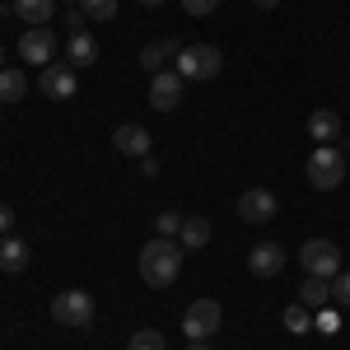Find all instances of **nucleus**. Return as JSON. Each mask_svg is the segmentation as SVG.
I'll return each instance as SVG.
<instances>
[{
  "label": "nucleus",
  "instance_id": "f257e3e1",
  "mask_svg": "<svg viewBox=\"0 0 350 350\" xmlns=\"http://www.w3.org/2000/svg\"><path fill=\"white\" fill-rule=\"evenodd\" d=\"M183 243L178 239H154L140 247V280L150 285V290H168L173 280H178V271H183Z\"/></svg>",
  "mask_w": 350,
  "mask_h": 350
},
{
  "label": "nucleus",
  "instance_id": "f03ea898",
  "mask_svg": "<svg viewBox=\"0 0 350 350\" xmlns=\"http://www.w3.org/2000/svg\"><path fill=\"white\" fill-rule=\"evenodd\" d=\"M173 66H178L183 80H215L219 70H224V52H219L215 42H191V47L178 52Z\"/></svg>",
  "mask_w": 350,
  "mask_h": 350
},
{
  "label": "nucleus",
  "instance_id": "7ed1b4c3",
  "mask_svg": "<svg viewBox=\"0 0 350 350\" xmlns=\"http://www.w3.org/2000/svg\"><path fill=\"white\" fill-rule=\"evenodd\" d=\"M341 178H346V154H341V145H318V150L308 154V183L318 191H336Z\"/></svg>",
  "mask_w": 350,
  "mask_h": 350
},
{
  "label": "nucleus",
  "instance_id": "20e7f679",
  "mask_svg": "<svg viewBox=\"0 0 350 350\" xmlns=\"http://www.w3.org/2000/svg\"><path fill=\"white\" fill-rule=\"evenodd\" d=\"M299 267L308 271V275L332 280V275H341V247H336L332 239H308L304 247H299Z\"/></svg>",
  "mask_w": 350,
  "mask_h": 350
},
{
  "label": "nucleus",
  "instance_id": "39448f33",
  "mask_svg": "<svg viewBox=\"0 0 350 350\" xmlns=\"http://www.w3.org/2000/svg\"><path fill=\"white\" fill-rule=\"evenodd\" d=\"M219 318H224V308H219L215 299H191L187 313H183V332H187V341H211L219 332Z\"/></svg>",
  "mask_w": 350,
  "mask_h": 350
},
{
  "label": "nucleus",
  "instance_id": "423d86ee",
  "mask_svg": "<svg viewBox=\"0 0 350 350\" xmlns=\"http://www.w3.org/2000/svg\"><path fill=\"white\" fill-rule=\"evenodd\" d=\"M52 318L61 327H89L94 323V299L84 295V290H61L52 299Z\"/></svg>",
  "mask_w": 350,
  "mask_h": 350
},
{
  "label": "nucleus",
  "instance_id": "0eeeda50",
  "mask_svg": "<svg viewBox=\"0 0 350 350\" xmlns=\"http://www.w3.org/2000/svg\"><path fill=\"white\" fill-rule=\"evenodd\" d=\"M183 89H187V80H183L178 70H159V75H150V108L173 112L178 103H183Z\"/></svg>",
  "mask_w": 350,
  "mask_h": 350
},
{
  "label": "nucleus",
  "instance_id": "6e6552de",
  "mask_svg": "<svg viewBox=\"0 0 350 350\" xmlns=\"http://www.w3.org/2000/svg\"><path fill=\"white\" fill-rule=\"evenodd\" d=\"M38 89L47 94V98H75V89H80V70L75 66H42V75H38Z\"/></svg>",
  "mask_w": 350,
  "mask_h": 350
},
{
  "label": "nucleus",
  "instance_id": "1a4fd4ad",
  "mask_svg": "<svg viewBox=\"0 0 350 350\" xmlns=\"http://www.w3.org/2000/svg\"><path fill=\"white\" fill-rule=\"evenodd\" d=\"M19 56H24L28 66H52L56 33H52V28H24V38H19Z\"/></svg>",
  "mask_w": 350,
  "mask_h": 350
},
{
  "label": "nucleus",
  "instance_id": "9d476101",
  "mask_svg": "<svg viewBox=\"0 0 350 350\" xmlns=\"http://www.w3.org/2000/svg\"><path fill=\"white\" fill-rule=\"evenodd\" d=\"M285 262H290V257H285V247H280V243H257V247L247 252V271H252L257 280L280 275V271H285Z\"/></svg>",
  "mask_w": 350,
  "mask_h": 350
},
{
  "label": "nucleus",
  "instance_id": "9b49d317",
  "mask_svg": "<svg viewBox=\"0 0 350 350\" xmlns=\"http://www.w3.org/2000/svg\"><path fill=\"white\" fill-rule=\"evenodd\" d=\"M239 215L247 219V224H267V219H275V191L247 187V191L239 196Z\"/></svg>",
  "mask_w": 350,
  "mask_h": 350
},
{
  "label": "nucleus",
  "instance_id": "f8f14e48",
  "mask_svg": "<svg viewBox=\"0 0 350 350\" xmlns=\"http://www.w3.org/2000/svg\"><path fill=\"white\" fill-rule=\"evenodd\" d=\"M0 10L19 14V19H24L28 28H47V24L56 19V10H61V5H56V0H5Z\"/></svg>",
  "mask_w": 350,
  "mask_h": 350
},
{
  "label": "nucleus",
  "instance_id": "ddd939ff",
  "mask_svg": "<svg viewBox=\"0 0 350 350\" xmlns=\"http://www.w3.org/2000/svg\"><path fill=\"white\" fill-rule=\"evenodd\" d=\"M112 145H117V154H126V159H145V154H150V131H145L140 122H126V126L112 131Z\"/></svg>",
  "mask_w": 350,
  "mask_h": 350
},
{
  "label": "nucleus",
  "instance_id": "4468645a",
  "mask_svg": "<svg viewBox=\"0 0 350 350\" xmlns=\"http://www.w3.org/2000/svg\"><path fill=\"white\" fill-rule=\"evenodd\" d=\"M178 52H183V42H178V38H159V42H145V47H140V66H145L150 75H159L163 66H173V61H178Z\"/></svg>",
  "mask_w": 350,
  "mask_h": 350
},
{
  "label": "nucleus",
  "instance_id": "2eb2a0df",
  "mask_svg": "<svg viewBox=\"0 0 350 350\" xmlns=\"http://www.w3.org/2000/svg\"><path fill=\"white\" fill-rule=\"evenodd\" d=\"M308 135L323 140V145H336V140H341V112H336V108L308 112Z\"/></svg>",
  "mask_w": 350,
  "mask_h": 350
},
{
  "label": "nucleus",
  "instance_id": "dca6fc26",
  "mask_svg": "<svg viewBox=\"0 0 350 350\" xmlns=\"http://www.w3.org/2000/svg\"><path fill=\"white\" fill-rule=\"evenodd\" d=\"M299 304H304L308 313H323L327 304H332V280H323V275H308V280L299 285Z\"/></svg>",
  "mask_w": 350,
  "mask_h": 350
},
{
  "label": "nucleus",
  "instance_id": "f3484780",
  "mask_svg": "<svg viewBox=\"0 0 350 350\" xmlns=\"http://www.w3.org/2000/svg\"><path fill=\"white\" fill-rule=\"evenodd\" d=\"M66 52H70V66L80 70V66H94L98 61V42H94V33H70Z\"/></svg>",
  "mask_w": 350,
  "mask_h": 350
},
{
  "label": "nucleus",
  "instance_id": "a211bd4d",
  "mask_svg": "<svg viewBox=\"0 0 350 350\" xmlns=\"http://www.w3.org/2000/svg\"><path fill=\"white\" fill-rule=\"evenodd\" d=\"M178 243H183L187 252H196V247H206V243H211V219L187 215V219H183V234H178Z\"/></svg>",
  "mask_w": 350,
  "mask_h": 350
},
{
  "label": "nucleus",
  "instance_id": "6ab92c4d",
  "mask_svg": "<svg viewBox=\"0 0 350 350\" xmlns=\"http://www.w3.org/2000/svg\"><path fill=\"white\" fill-rule=\"evenodd\" d=\"M24 267H28V243L0 239V271H5V275H14V271H24Z\"/></svg>",
  "mask_w": 350,
  "mask_h": 350
},
{
  "label": "nucleus",
  "instance_id": "aec40b11",
  "mask_svg": "<svg viewBox=\"0 0 350 350\" xmlns=\"http://www.w3.org/2000/svg\"><path fill=\"white\" fill-rule=\"evenodd\" d=\"M24 94H28L24 70H19V66H5V70H0V103H19Z\"/></svg>",
  "mask_w": 350,
  "mask_h": 350
},
{
  "label": "nucleus",
  "instance_id": "412c9836",
  "mask_svg": "<svg viewBox=\"0 0 350 350\" xmlns=\"http://www.w3.org/2000/svg\"><path fill=\"white\" fill-rule=\"evenodd\" d=\"M280 323H285V332H295V336H304V332H313V313H308L304 304H290V308L280 313Z\"/></svg>",
  "mask_w": 350,
  "mask_h": 350
},
{
  "label": "nucleus",
  "instance_id": "4be33fe9",
  "mask_svg": "<svg viewBox=\"0 0 350 350\" xmlns=\"http://www.w3.org/2000/svg\"><path fill=\"white\" fill-rule=\"evenodd\" d=\"M80 10L94 24H112V19H117V0H80Z\"/></svg>",
  "mask_w": 350,
  "mask_h": 350
},
{
  "label": "nucleus",
  "instance_id": "5701e85b",
  "mask_svg": "<svg viewBox=\"0 0 350 350\" xmlns=\"http://www.w3.org/2000/svg\"><path fill=\"white\" fill-rule=\"evenodd\" d=\"M126 350H168V341H163V332H154V327H140L131 341H126Z\"/></svg>",
  "mask_w": 350,
  "mask_h": 350
},
{
  "label": "nucleus",
  "instance_id": "b1692460",
  "mask_svg": "<svg viewBox=\"0 0 350 350\" xmlns=\"http://www.w3.org/2000/svg\"><path fill=\"white\" fill-rule=\"evenodd\" d=\"M183 219H187V215L163 211V215H154V234H159V239H178V234H183Z\"/></svg>",
  "mask_w": 350,
  "mask_h": 350
},
{
  "label": "nucleus",
  "instance_id": "393cba45",
  "mask_svg": "<svg viewBox=\"0 0 350 350\" xmlns=\"http://www.w3.org/2000/svg\"><path fill=\"white\" fill-rule=\"evenodd\" d=\"M332 304H336V308H350V271L332 275Z\"/></svg>",
  "mask_w": 350,
  "mask_h": 350
},
{
  "label": "nucleus",
  "instance_id": "a878e982",
  "mask_svg": "<svg viewBox=\"0 0 350 350\" xmlns=\"http://www.w3.org/2000/svg\"><path fill=\"white\" fill-rule=\"evenodd\" d=\"M183 10L196 14V19H206V14H215V10H219V0H183Z\"/></svg>",
  "mask_w": 350,
  "mask_h": 350
},
{
  "label": "nucleus",
  "instance_id": "bb28decb",
  "mask_svg": "<svg viewBox=\"0 0 350 350\" xmlns=\"http://www.w3.org/2000/svg\"><path fill=\"white\" fill-rule=\"evenodd\" d=\"M84 24H89V14H84L80 5H70V10H66V28H75V33H84Z\"/></svg>",
  "mask_w": 350,
  "mask_h": 350
},
{
  "label": "nucleus",
  "instance_id": "cd10ccee",
  "mask_svg": "<svg viewBox=\"0 0 350 350\" xmlns=\"http://www.w3.org/2000/svg\"><path fill=\"white\" fill-rule=\"evenodd\" d=\"M140 178H159V159H154V154L140 159Z\"/></svg>",
  "mask_w": 350,
  "mask_h": 350
},
{
  "label": "nucleus",
  "instance_id": "c85d7f7f",
  "mask_svg": "<svg viewBox=\"0 0 350 350\" xmlns=\"http://www.w3.org/2000/svg\"><path fill=\"white\" fill-rule=\"evenodd\" d=\"M318 332H327V336L341 332V327H336V313H323V318H318Z\"/></svg>",
  "mask_w": 350,
  "mask_h": 350
},
{
  "label": "nucleus",
  "instance_id": "c756f323",
  "mask_svg": "<svg viewBox=\"0 0 350 350\" xmlns=\"http://www.w3.org/2000/svg\"><path fill=\"white\" fill-rule=\"evenodd\" d=\"M10 229H14V211H10V206H0V234H10Z\"/></svg>",
  "mask_w": 350,
  "mask_h": 350
},
{
  "label": "nucleus",
  "instance_id": "7c9ffc66",
  "mask_svg": "<svg viewBox=\"0 0 350 350\" xmlns=\"http://www.w3.org/2000/svg\"><path fill=\"white\" fill-rule=\"evenodd\" d=\"M252 5H262V10H275V5H280V0H252Z\"/></svg>",
  "mask_w": 350,
  "mask_h": 350
},
{
  "label": "nucleus",
  "instance_id": "2f4dec72",
  "mask_svg": "<svg viewBox=\"0 0 350 350\" xmlns=\"http://www.w3.org/2000/svg\"><path fill=\"white\" fill-rule=\"evenodd\" d=\"M187 350H211V341H191V346Z\"/></svg>",
  "mask_w": 350,
  "mask_h": 350
},
{
  "label": "nucleus",
  "instance_id": "473e14b6",
  "mask_svg": "<svg viewBox=\"0 0 350 350\" xmlns=\"http://www.w3.org/2000/svg\"><path fill=\"white\" fill-rule=\"evenodd\" d=\"M140 5H150V10H154V5H163V0H140Z\"/></svg>",
  "mask_w": 350,
  "mask_h": 350
},
{
  "label": "nucleus",
  "instance_id": "72a5a7b5",
  "mask_svg": "<svg viewBox=\"0 0 350 350\" xmlns=\"http://www.w3.org/2000/svg\"><path fill=\"white\" fill-rule=\"evenodd\" d=\"M56 5H80V0H56Z\"/></svg>",
  "mask_w": 350,
  "mask_h": 350
},
{
  "label": "nucleus",
  "instance_id": "f704fd0d",
  "mask_svg": "<svg viewBox=\"0 0 350 350\" xmlns=\"http://www.w3.org/2000/svg\"><path fill=\"white\" fill-rule=\"evenodd\" d=\"M0 70H5V47H0Z\"/></svg>",
  "mask_w": 350,
  "mask_h": 350
},
{
  "label": "nucleus",
  "instance_id": "c9c22d12",
  "mask_svg": "<svg viewBox=\"0 0 350 350\" xmlns=\"http://www.w3.org/2000/svg\"><path fill=\"white\" fill-rule=\"evenodd\" d=\"M0 5H5V0H0Z\"/></svg>",
  "mask_w": 350,
  "mask_h": 350
}]
</instances>
